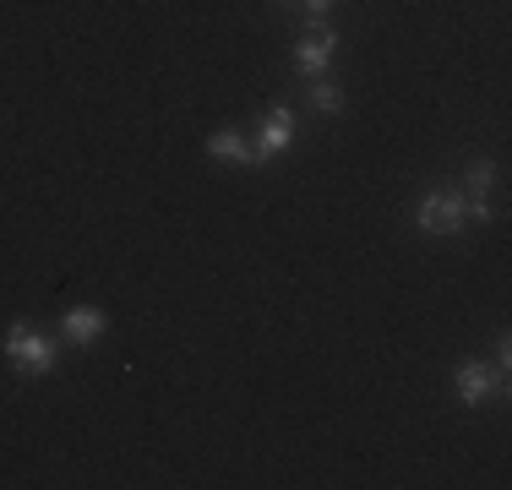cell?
Listing matches in <instances>:
<instances>
[{
    "mask_svg": "<svg viewBox=\"0 0 512 490\" xmlns=\"http://www.w3.org/2000/svg\"><path fill=\"white\" fill-rule=\"evenodd\" d=\"M109 327V316L99 311V305H88V311H66L60 316V333H66V343H77V349H88V343H99Z\"/></svg>",
    "mask_w": 512,
    "mask_h": 490,
    "instance_id": "obj_6",
    "label": "cell"
},
{
    "mask_svg": "<svg viewBox=\"0 0 512 490\" xmlns=\"http://www.w3.org/2000/svg\"><path fill=\"white\" fill-rule=\"evenodd\" d=\"M300 6H306V17H311V22H322L327 11H333V0H300Z\"/></svg>",
    "mask_w": 512,
    "mask_h": 490,
    "instance_id": "obj_10",
    "label": "cell"
},
{
    "mask_svg": "<svg viewBox=\"0 0 512 490\" xmlns=\"http://www.w3.org/2000/svg\"><path fill=\"white\" fill-rule=\"evenodd\" d=\"M333 55H338V33L327 28V22H311V28L300 33V44H295V71L300 77H327Z\"/></svg>",
    "mask_w": 512,
    "mask_h": 490,
    "instance_id": "obj_3",
    "label": "cell"
},
{
    "mask_svg": "<svg viewBox=\"0 0 512 490\" xmlns=\"http://www.w3.org/2000/svg\"><path fill=\"white\" fill-rule=\"evenodd\" d=\"M289 142H295V109H289V104H273V109H267V120H262V137L251 142L256 164H267V158H278Z\"/></svg>",
    "mask_w": 512,
    "mask_h": 490,
    "instance_id": "obj_4",
    "label": "cell"
},
{
    "mask_svg": "<svg viewBox=\"0 0 512 490\" xmlns=\"http://www.w3.org/2000/svg\"><path fill=\"white\" fill-rule=\"evenodd\" d=\"M207 153H213V158H229V164H256L251 142L240 137V131H213V137H207Z\"/></svg>",
    "mask_w": 512,
    "mask_h": 490,
    "instance_id": "obj_7",
    "label": "cell"
},
{
    "mask_svg": "<svg viewBox=\"0 0 512 490\" xmlns=\"http://www.w3.org/2000/svg\"><path fill=\"white\" fill-rule=\"evenodd\" d=\"M311 104L322 109V115H338V109H344V93H338V82L316 77V82H311Z\"/></svg>",
    "mask_w": 512,
    "mask_h": 490,
    "instance_id": "obj_8",
    "label": "cell"
},
{
    "mask_svg": "<svg viewBox=\"0 0 512 490\" xmlns=\"http://www.w3.org/2000/svg\"><path fill=\"white\" fill-rule=\"evenodd\" d=\"M463 180H469V196H485V191L496 186V158H474Z\"/></svg>",
    "mask_w": 512,
    "mask_h": 490,
    "instance_id": "obj_9",
    "label": "cell"
},
{
    "mask_svg": "<svg viewBox=\"0 0 512 490\" xmlns=\"http://www.w3.org/2000/svg\"><path fill=\"white\" fill-rule=\"evenodd\" d=\"M463 224H469V213H463L458 191H425L420 207H414V229L420 235H458Z\"/></svg>",
    "mask_w": 512,
    "mask_h": 490,
    "instance_id": "obj_2",
    "label": "cell"
},
{
    "mask_svg": "<svg viewBox=\"0 0 512 490\" xmlns=\"http://www.w3.org/2000/svg\"><path fill=\"white\" fill-rule=\"evenodd\" d=\"M0 354H6V360L17 365L22 376H44V371H55V338L33 333L28 322H11V327H6V343H0Z\"/></svg>",
    "mask_w": 512,
    "mask_h": 490,
    "instance_id": "obj_1",
    "label": "cell"
},
{
    "mask_svg": "<svg viewBox=\"0 0 512 490\" xmlns=\"http://www.w3.org/2000/svg\"><path fill=\"white\" fill-rule=\"evenodd\" d=\"M453 387H458V403H463V409H480V403L502 398V387H496V376L485 371L480 360H463V365H458V376H453Z\"/></svg>",
    "mask_w": 512,
    "mask_h": 490,
    "instance_id": "obj_5",
    "label": "cell"
}]
</instances>
